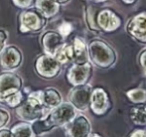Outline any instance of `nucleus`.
I'll use <instances>...</instances> for the list:
<instances>
[{"mask_svg":"<svg viewBox=\"0 0 146 137\" xmlns=\"http://www.w3.org/2000/svg\"><path fill=\"white\" fill-rule=\"evenodd\" d=\"M88 61L102 69H110L117 61V54L113 47L100 38H94L88 43Z\"/></svg>","mask_w":146,"mask_h":137,"instance_id":"obj_1","label":"nucleus"},{"mask_svg":"<svg viewBox=\"0 0 146 137\" xmlns=\"http://www.w3.org/2000/svg\"><path fill=\"white\" fill-rule=\"evenodd\" d=\"M18 22V31L20 34H37L46 27L48 19H46L35 6H32L22 10Z\"/></svg>","mask_w":146,"mask_h":137,"instance_id":"obj_2","label":"nucleus"},{"mask_svg":"<svg viewBox=\"0 0 146 137\" xmlns=\"http://www.w3.org/2000/svg\"><path fill=\"white\" fill-rule=\"evenodd\" d=\"M50 109L44 107L43 104L36 97L27 95L26 99L16 107V115L20 120L26 122H33L34 120L47 115Z\"/></svg>","mask_w":146,"mask_h":137,"instance_id":"obj_3","label":"nucleus"},{"mask_svg":"<svg viewBox=\"0 0 146 137\" xmlns=\"http://www.w3.org/2000/svg\"><path fill=\"white\" fill-rule=\"evenodd\" d=\"M34 71L38 77L43 79H53L60 75L62 65L54 56L48 54H40L37 56L34 62Z\"/></svg>","mask_w":146,"mask_h":137,"instance_id":"obj_4","label":"nucleus"},{"mask_svg":"<svg viewBox=\"0 0 146 137\" xmlns=\"http://www.w3.org/2000/svg\"><path fill=\"white\" fill-rule=\"evenodd\" d=\"M92 73H94L92 64L90 61L82 63V64L72 63L71 66L67 69L66 79L72 87L85 85V83H88L92 79Z\"/></svg>","mask_w":146,"mask_h":137,"instance_id":"obj_5","label":"nucleus"},{"mask_svg":"<svg viewBox=\"0 0 146 137\" xmlns=\"http://www.w3.org/2000/svg\"><path fill=\"white\" fill-rule=\"evenodd\" d=\"M77 111L78 110L69 101H62L56 107L50 109L47 117L55 128L65 127L77 115Z\"/></svg>","mask_w":146,"mask_h":137,"instance_id":"obj_6","label":"nucleus"},{"mask_svg":"<svg viewBox=\"0 0 146 137\" xmlns=\"http://www.w3.org/2000/svg\"><path fill=\"white\" fill-rule=\"evenodd\" d=\"M96 24L102 33H113L122 25V18L111 8H100L96 13Z\"/></svg>","mask_w":146,"mask_h":137,"instance_id":"obj_7","label":"nucleus"},{"mask_svg":"<svg viewBox=\"0 0 146 137\" xmlns=\"http://www.w3.org/2000/svg\"><path fill=\"white\" fill-rule=\"evenodd\" d=\"M94 87L90 83L75 85L71 89L68 93L69 103L78 110V111H86L90 108V95Z\"/></svg>","mask_w":146,"mask_h":137,"instance_id":"obj_8","label":"nucleus"},{"mask_svg":"<svg viewBox=\"0 0 146 137\" xmlns=\"http://www.w3.org/2000/svg\"><path fill=\"white\" fill-rule=\"evenodd\" d=\"M125 32L134 41L146 45V12L133 15L125 25Z\"/></svg>","mask_w":146,"mask_h":137,"instance_id":"obj_9","label":"nucleus"},{"mask_svg":"<svg viewBox=\"0 0 146 137\" xmlns=\"http://www.w3.org/2000/svg\"><path fill=\"white\" fill-rule=\"evenodd\" d=\"M23 63V54L15 45H6L0 52V67L4 71H15Z\"/></svg>","mask_w":146,"mask_h":137,"instance_id":"obj_10","label":"nucleus"},{"mask_svg":"<svg viewBox=\"0 0 146 137\" xmlns=\"http://www.w3.org/2000/svg\"><path fill=\"white\" fill-rule=\"evenodd\" d=\"M92 132V123L88 116L80 113L65 126L66 137H87Z\"/></svg>","mask_w":146,"mask_h":137,"instance_id":"obj_11","label":"nucleus"},{"mask_svg":"<svg viewBox=\"0 0 146 137\" xmlns=\"http://www.w3.org/2000/svg\"><path fill=\"white\" fill-rule=\"evenodd\" d=\"M110 99L106 89L100 87H94L90 101V108L94 114L98 116L104 115L110 109Z\"/></svg>","mask_w":146,"mask_h":137,"instance_id":"obj_12","label":"nucleus"},{"mask_svg":"<svg viewBox=\"0 0 146 137\" xmlns=\"http://www.w3.org/2000/svg\"><path fill=\"white\" fill-rule=\"evenodd\" d=\"M66 42V39L57 30L45 31L40 37V44L45 54L55 56L56 52Z\"/></svg>","mask_w":146,"mask_h":137,"instance_id":"obj_13","label":"nucleus"},{"mask_svg":"<svg viewBox=\"0 0 146 137\" xmlns=\"http://www.w3.org/2000/svg\"><path fill=\"white\" fill-rule=\"evenodd\" d=\"M27 95L36 97L43 104V106L48 109L56 107L63 101V97L61 93L55 87H45L44 89L31 91Z\"/></svg>","mask_w":146,"mask_h":137,"instance_id":"obj_14","label":"nucleus"},{"mask_svg":"<svg viewBox=\"0 0 146 137\" xmlns=\"http://www.w3.org/2000/svg\"><path fill=\"white\" fill-rule=\"evenodd\" d=\"M23 79L13 73V71H4L0 73V93L11 91H22Z\"/></svg>","mask_w":146,"mask_h":137,"instance_id":"obj_15","label":"nucleus"},{"mask_svg":"<svg viewBox=\"0 0 146 137\" xmlns=\"http://www.w3.org/2000/svg\"><path fill=\"white\" fill-rule=\"evenodd\" d=\"M34 6L48 20L58 15L61 9V5L55 0H35Z\"/></svg>","mask_w":146,"mask_h":137,"instance_id":"obj_16","label":"nucleus"},{"mask_svg":"<svg viewBox=\"0 0 146 137\" xmlns=\"http://www.w3.org/2000/svg\"><path fill=\"white\" fill-rule=\"evenodd\" d=\"M74 51V62L77 64H82L88 61V44L85 39L82 37H75L71 42Z\"/></svg>","mask_w":146,"mask_h":137,"instance_id":"obj_17","label":"nucleus"},{"mask_svg":"<svg viewBox=\"0 0 146 137\" xmlns=\"http://www.w3.org/2000/svg\"><path fill=\"white\" fill-rule=\"evenodd\" d=\"M129 117L137 126H146V103H137L129 110Z\"/></svg>","mask_w":146,"mask_h":137,"instance_id":"obj_18","label":"nucleus"},{"mask_svg":"<svg viewBox=\"0 0 146 137\" xmlns=\"http://www.w3.org/2000/svg\"><path fill=\"white\" fill-rule=\"evenodd\" d=\"M22 91H11L0 93V103H4L11 108H16L24 99Z\"/></svg>","mask_w":146,"mask_h":137,"instance_id":"obj_19","label":"nucleus"},{"mask_svg":"<svg viewBox=\"0 0 146 137\" xmlns=\"http://www.w3.org/2000/svg\"><path fill=\"white\" fill-rule=\"evenodd\" d=\"M98 8H96L94 5H88L84 9V16H85L84 18H85L86 25H87L88 29L96 34L102 33L100 27L96 24V13H98Z\"/></svg>","mask_w":146,"mask_h":137,"instance_id":"obj_20","label":"nucleus"},{"mask_svg":"<svg viewBox=\"0 0 146 137\" xmlns=\"http://www.w3.org/2000/svg\"><path fill=\"white\" fill-rule=\"evenodd\" d=\"M54 57L57 59V61L62 66L63 65L72 64L74 62V51L71 43H64L61 46V48L56 52Z\"/></svg>","mask_w":146,"mask_h":137,"instance_id":"obj_21","label":"nucleus"},{"mask_svg":"<svg viewBox=\"0 0 146 137\" xmlns=\"http://www.w3.org/2000/svg\"><path fill=\"white\" fill-rule=\"evenodd\" d=\"M49 113V112H48ZM48 115V114H47ZM47 115H44L42 117L38 118V119L34 120L33 122H31V126L32 129L34 131V133L36 134V136H44L47 133L51 132L54 129V126L51 124V122L49 121Z\"/></svg>","mask_w":146,"mask_h":137,"instance_id":"obj_22","label":"nucleus"},{"mask_svg":"<svg viewBox=\"0 0 146 137\" xmlns=\"http://www.w3.org/2000/svg\"><path fill=\"white\" fill-rule=\"evenodd\" d=\"M10 130L13 134V137H37L33 131L30 122H18V123L14 124L10 128Z\"/></svg>","mask_w":146,"mask_h":137,"instance_id":"obj_23","label":"nucleus"},{"mask_svg":"<svg viewBox=\"0 0 146 137\" xmlns=\"http://www.w3.org/2000/svg\"><path fill=\"white\" fill-rule=\"evenodd\" d=\"M126 97L132 103H146V89L143 87H135L126 91Z\"/></svg>","mask_w":146,"mask_h":137,"instance_id":"obj_24","label":"nucleus"},{"mask_svg":"<svg viewBox=\"0 0 146 137\" xmlns=\"http://www.w3.org/2000/svg\"><path fill=\"white\" fill-rule=\"evenodd\" d=\"M73 30H74V27H73V25H72V23L67 22V21H64L63 23L60 24L57 31H58L59 33L66 39L68 36L71 35V33L73 32Z\"/></svg>","mask_w":146,"mask_h":137,"instance_id":"obj_25","label":"nucleus"},{"mask_svg":"<svg viewBox=\"0 0 146 137\" xmlns=\"http://www.w3.org/2000/svg\"><path fill=\"white\" fill-rule=\"evenodd\" d=\"M10 118H11L10 112L7 109L0 106V129L7 126V124L10 121Z\"/></svg>","mask_w":146,"mask_h":137,"instance_id":"obj_26","label":"nucleus"},{"mask_svg":"<svg viewBox=\"0 0 146 137\" xmlns=\"http://www.w3.org/2000/svg\"><path fill=\"white\" fill-rule=\"evenodd\" d=\"M13 5L19 9H26V8L32 7L35 3V0H11Z\"/></svg>","mask_w":146,"mask_h":137,"instance_id":"obj_27","label":"nucleus"},{"mask_svg":"<svg viewBox=\"0 0 146 137\" xmlns=\"http://www.w3.org/2000/svg\"><path fill=\"white\" fill-rule=\"evenodd\" d=\"M7 40H8V32L5 29H1L0 28V52L7 45Z\"/></svg>","mask_w":146,"mask_h":137,"instance_id":"obj_28","label":"nucleus"},{"mask_svg":"<svg viewBox=\"0 0 146 137\" xmlns=\"http://www.w3.org/2000/svg\"><path fill=\"white\" fill-rule=\"evenodd\" d=\"M138 64L146 73V48L143 49L138 55Z\"/></svg>","mask_w":146,"mask_h":137,"instance_id":"obj_29","label":"nucleus"},{"mask_svg":"<svg viewBox=\"0 0 146 137\" xmlns=\"http://www.w3.org/2000/svg\"><path fill=\"white\" fill-rule=\"evenodd\" d=\"M127 137H146V130L145 129H136L132 131Z\"/></svg>","mask_w":146,"mask_h":137,"instance_id":"obj_30","label":"nucleus"},{"mask_svg":"<svg viewBox=\"0 0 146 137\" xmlns=\"http://www.w3.org/2000/svg\"><path fill=\"white\" fill-rule=\"evenodd\" d=\"M0 137H13V134H12L11 130L4 127L0 129Z\"/></svg>","mask_w":146,"mask_h":137,"instance_id":"obj_31","label":"nucleus"},{"mask_svg":"<svg viewBox=\"0 0 146 137\" xmlns=\"http://www.w3.org/2000/svg\"><path fill=\"white\" fill-rule=\"evenodd\" d=\"M137 1H138V0H121V2H122L123 4H125V5H127V6L134 5L135 3H137Z\"/></svg>","mask_w":146,"mask_h":137,"instance_id":"obj_32","label":"nucleus"},{"mask_svg":"<svg viewBox=\"0 0 146 137\" xmlns=\"http://www.w3.org/2000/svg\"><path fill=\"white\" fill-rule=\"evenodd\" d=\"M55 1L57 2V3H59L60 5H66V4H68L69 3L70 1H71V0H55Z\"/></svg>","mask_w":146,"mask_h":137,"instance_id":"obj_33","label":"nucleus"},{"mask_svg":"<svg viewBox=\"0 0 146 137\" xmlns=\"http://www.w3.org/2000/svg\"><path fill=\"white\" fill-rule=\"evenodd\" d=\"M87 137H102V136L98 133H96V132H90Z\"/></svg>","mask_w":146,"mask_h":137,"instance_id":"obj_34","label":"nucleus"},{"mask_svg":"<svg viewBox=\"0 0 146 137\" xmlns=\"http://www.w3.org/2000/svg\"><path fill=\"white\" fill-rule=\"evenodd\" d=\"M92 1H94V3H104V2H106V1H108V0H92Z\"/></svg>","mask_w":146,"mask_h":137,"instance_id":"obj_35","label":"nucleus"},{"mask_svg":"<svg viewBox=\"0 0 146 137\" xmlns=\"http://www.w3.org/2000/svg\"><path fill=\"white\" fill-rule=\"evenodd\" d=\"M0 104H1V103H0Z\"/></svg>","mask_w":146,"mask_h":137,"instance_id":"obj_36","label":"nucleus"}]
</instances>
